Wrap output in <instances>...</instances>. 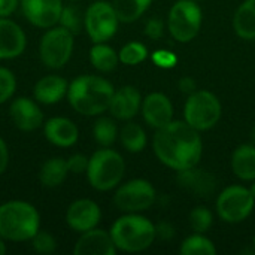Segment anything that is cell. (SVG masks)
<instances>
[{
    "label": "cell",
    "mask_w": 255,
    "mask_h": 255,
    "mask_svg": "<svg viewBox=\"0 0 255 255\" xmlns=\"http://www.w3.org/2000/svg\"><path fill=\"white\" fill-rule=\"evenodd\" d=\"M152 149L160 163L179 172L199 164L203 154V142L199 131L185 120H172L155 130Z\"/></svg>",
    "instance_id": "obj_1"
},
{
    "label": "cell",
    "mask_w": 255,
    "mask_h": 255,
    "mask_svg": "<svg viewBox=\"0 0 255 255\" xmlns=\"http://www.w3.org/2000/svg\"><path fill=\"white\" fill-rule=\"evenodd\" d=\"M114 93L115 88L108 79L96 75H81L69 84L66 97L75 112L97 117L109 111Z\"/></svg>",
    "instance_id": "obj_2"
},
{
    "label": "cell",
    "mask_w": 255,
    "mask_h": 255,
    "mask_svg": "<svg viewBox=\"0 0 255 255\" xmlns=\"http://www.w3.org/2000/svg\"><path fill=\"white\" fill-rule=\"evenodd\" d=\"M40 230L37 209L24 200H9L0 205V238L10 242H30Z\"/></svg>",
    "instance_id": "obj_3"
},
{
    "label": "cell",
    "mask_w": 255,
    "mask_h": 255,
    "mask_svg": "<svg viewBox=\"0 0 255 255\" xmlns=\"http://www.w3.org/2000/svg\"><path fill=\"white\" fill-rule=\"evenodd\" d=\"M111 236L118 251L142 253L157 239L155 226L139 214L120 217L111 227Z\"/></svg>",
    "instance_id": "obj_4"
},
{
    "label": "cell",
    "mask_w": 255,
    "mask_h": 255,
    "mask_svg": "<svg viewBox=\"0 0 255 255\" xmlns=\"http://www.w3.org/2000/svg\"><path fill=\"white\" fill-rule=\"evenodd\" d=\"M126 173V163L120 152L111 148H100L88 160L87 179L97 191L117 188Z\"/></svg>",
    "instance_id": "obj_5"
},
{
    "label": "cell",
    "mask_w": 255,
    "mask_h": 255,
    "mask_svg": "<svg viewBox=\"0 0 255 255\" xmlns=\"http://www.w3.org/2000/svg\"><path fill=\"white\" fill-rule=\"evenodd\" d=\"M223 106L220 99L206 90H197L188 96L184 106V120L197 131L215 127L221 118Z\"/></svg>",
    "instance_id": "obj_6"
},
{
    "label": "cell",
    "mask_w": 255,
    "mask_h": 255,
    "mask_svg": "<svg viewBox=\"0 0 255 255\" xmlns=\"http://www.w3.org/2000/svg\"><path fill=\"white\" fill-rule=\"evenodd\" d=\"M73 33L63 25L49 27L39 43V57L40 61L49 69H61L64 67L72 54H73Z\"/></svg>",
    "instance_id": "obj_7"
},
{
    "label": "cell",
    "mask_w": 255,
    "mask_h": 255,
    "mask_svg": "<svg viewBox=\"0 0 255 255\" xmlns=\"http://www.w3.org/2000/svg\"><path fill=\"white\" fill-rule=\"evenodd\" d=\"M203 13L194 0H178L169 10L167 28L178 42H191L200 31Z\"/></svg>",
    "instance_id": "obj_8"
},
{
    "label": "cell",
    "mask_w": 255,
    "mask_h": 255,
    "mask_svg": "<svg viewBox=\"0 0 255 255\" xmlns=\"http://www.w3.org/2000/svg\"><path fill=\"white\" fill-rule=\"evenodd\" d=\"M120 18L112 3L99 0L88 6L84 13V28L88 37L94 42H108L118 31Z\"/></svg>",
    "instance_id": "obj_9"
},
{
    "label": "cell",
    "mask_w": 255,
    "mask_h": 255,
    "mask_svg": "<svg viewBox=\"0 0 255 255\" xmlns=\"http://www.w3.org/2000/svg\"><path fill=\"white\" fill-rule=\"evenodd\" d=\"M254 205L255 199L250 188L242 185H232L220 193L217 199V214L224 223L238 224L251 215Z\"/></svg>",
    "instance_id": "obj_10"
},
{
    "label": "cell",
    "mask_w": 255,
    "mask_h": 255,
    "mask_svg": "<svg viewBox=\"0 0 255 255\" xmlns=\"http://www.w3.org/2000/svg\"><path fill=\"white\" fill-rule=\"evenodd\" d=\"M157 200L152 184L146 179H131L120 185L114 194L115 206L127 214H137L149 209Z\"/></svg>",
    "instance_id": "obj_11"
},
{
    "label": "cell",
    "mask_w": 255,
    "mask_h": 255,
    "mask_svg": "<svg viewBox=\"0 0 255 255\" xmlns=\"http://www.w3.org/2000/svg\"><path fill=\"white\" fill-rule=\"evenodd\" d=\"M25 19L39 28H49L60 22L63 0H19Z\"/></svg>",
    "instance_id": "obj_12"
},
{
    "label": "cell",
    "mask_w": 255,
    "mask_h": 255,
    "mask_svg": "<svg viewBox=\"0 0 255 255\" xmlns=\"http://www.w3.org/2000/svg\"><path fill=\"white\" fill-rule=\"evenodd\" d=\"M102 220L99 205L91 199H78L66 211V224L76 233L96 229Z\"/></svg>",
    "instance_id": "obj_13"
},
{
    "label": "cell",
    "mask_w": 255,
    "mask_h": 255,
    "mask_svg": "<svg viewBox=\"0 0 255 255\" xmlns=\"http://www.w3.org/2000/svg\"><path fill=\"white\" fill-rule=\"evenodd\" d=\"M9 117L21 131H33L43 126L45 117L37 102L30 97H18L9 106Z\"/></svg>",
    "instance_id": "obj_14"
},
{
    "label": "cell",
    "mask_w": 255,
    "mask_h": 255,
    "mask_svg": "<svg viewBox=\"0 0 255 255\" xmlns=\"http://www.w3.org/2000/svg\"><path fill=\"white\" fill-rule=\"evenodd\" d=\"M140 111L145 123L155 130L173 120V105L163 93H151L142 99Z\"/></svg>",
    "instance_id": "obj_15"
},
{
    "label": "cell",
    "mask_w": 255,
    "mask_h": 255,
    "mask_svg": "<svg viewBox=\"0 0 255 255\" xmlns=\"http://www.w3.org/2000/svg\"><path fill=\"white\" fill-rule=\"evenodd\" d=\"M117 251L111 233L97 227L81 233L73 248L75 255H115Z\"/></svg>",
    "instance_id": "obj_16"
},
{
    "label": "cell",
    "mask_w": 255,
    "mask_h": 255,
    "mask_svg": "<svg viewBox=\"0 0 255 255\" xmlns=\"http://www.w3.org/2000/svg\"><path fill=\"white\" fill-rule=\"evenodd\" d=\"M140 106H142V96L139 90L133 85H124L115 90L109 105V112L115 120L130 121L137 115Z\"/></svg>",
    "instance_id": "obj_17"
},
{
    "label": "cell",
    "mask_w": 255,
    "mask_h": 255,
    "mask_svg": "<svg viewBox=\"0 0 255 255\" xmlns=\"http://www.w3.org/2000/svg\"><path fill=\"white\" fill-rule=\"evenodd\" d=\"M27 46L24 30L9 18H0V60L19 57Z\"/></svg>",
    "instance_id": "obj_18"
},
{
    "label": "cell",
    "mask_w": 255,
    "mask_h": 255,
    "mask_svg": "<svg viewBox=\"0 0 255 255\" xmlns=\"http://www.w3.org/2000/svg\"><path fill=\"white\" fill-rule=\"evenodd\" d=\"M43 134L46 140L58 148H70L79 139L76 124L64 117H52L43 123Z\"/></svg>",
    "instance_id": "obj_19"
},
{
    "label": "cell",
    "mask_w": 255,
    "mask_h": 255,
    "mask_svg": "<svg viewBox=\"0 0 255 255\" xmlns=\"http://www.w3.org/2000/svg\"><path fill=\"white\" fill-rule=\"evenodd\" d=\"M178 184L181 188L190 191L194 196L209 197L215 191L217 179L211 172H206L203 169H197L194 166V167L178 172Z\"/></svg>",
    "instance_id": "obj_20"
},
{
    "label": "cell",
    "mask_w": 255,
    "mask_h": 255,
    "mask_svg": "<svg viewBox=\"0 0 255 255\" xmlns=\"http://www.w3.org/2000/svg\"><path fill=\"white\" fill-rule=\"evenodd\" d=\"M69 82L58 75H46L40 78L33 88V97L42 105H55L67 96Z\"/></svg>",
    "instance_id": "obj_21"
},
{
    "label": "cell",
    "mask_w": 255,
    "mask_h": 255,
    "mask_svg": "<svg viewBox=\"0 0 255 255\" xmlns=\"http://www.w3.org/2000/svg\"><path fill=\"white\" fill-rule=\"evenodd\" d=\"M232 170L241 181L255 179V145H239L232 154Z\"/></svg>",
    "instance_id": "obj_22"
},
{
    "label": "cell",
    "mask_w": 255,
    "mask_h": 255,
    "mask_svg": "<svg viewBox=\"0 0 255 255\" xmlns=\"http://www.w3.org/2000/svg\"><path fill=\"white\" fill-rule=\"evenodd\" d=\"M69 175L67 163L61 157H52L46 160L39 172V181L46 188H57L60 187Z\"/></svg>",
    "instance_id": "obj_23"
},
{
    "label": "cell",
    "mask_w": 255,
    "mask_h": 255,
    "mask_svg": "<svg viewBox=\"0 0 255 255\" xmlns=\"http://www.w3.org/2000/svg\"><path fill=\"white\" fill-rule=\"evenodd\" d=\"M233 27L239 37L255 39V0H245L233 16Z\"/></svg>",
    "instance_id": "obj_24"
},
{
    "label": "cell",
    "mask_w": 255,
    "mask_h": 255,
    "mask_svg": "<svg viewBox=\"0 0 255 255\" xmlns=\"http://www.w3.org/2000/svg\"><path fill=\"white\" fill-rule=\"evenodd\" d=\"M118 61H120L118 52L106 42L94 43L90 49V63L99 72L103 73L112 72L118 66Z\"/></svg>",
    "instance_id": "obj_25"
},
{
    "label": "cell",
    "mask_w": 255,
    "mask_h": 255,
    "mask_svg": "<svg viewBox=\"0 0 255 255\" xmlns=\"http://www.w3.org/2000/svg\"><path fill=\"white\" fill-rule=\"evenodd\" d=\"M118 137L124 149L133 154L142 152L146 146V133L143 127L137 123H133L131 120L123 126V128L118 133Z\"/></svg>",
    "instance_id": "obj_26"
},
{
    "label": "cell",
    "mask_w": 255,
    "mask_h": 255,
    "mask_svg": "<svg viewBox=\"0 0 255 255\" xmlns=\"http://www.w3.org/2000/svg\"><path fill=\"white\" fill-rule=\"evenodd\" d=\"M152 0H114L112 6L121 22H134L151 6Z\"/></svg>",
    "instance_id": "obj_27"
},
{
    "label": "cell",
    "mask_w": 255,
    "mask_h": 255,
    "mask_svg": "<svg viewBox=\"0 0 255 255\" xmlns=\"http://www.w3.org/2000/svg\"><path fill=\"white\" fill-rule=\"evenodd\" d=\"M93 137L102 148H109L118 137V127L112 118L102 117L93 126Z\"/></svg>",
    "instance_id": "obj_28"
},
{
    "label": "cell",
    "mask_w": 255,
    "mask_h": 255,
    "mask_svg": "<svg viewBox=\"0 0 255 255\" xmlns=\"http://www.w3.org/2000/svg\"><path fill=\"white\" fill-rule=\"evenodd\" d=\"M179 253L182 255H215L217 248L211 239L203 236V233H194L181 244Z\"/></svg>",
    "instance_id": "obj_29"
},
{
    "label": "cell",
    "mask_w": 255,
    "mask_h": 255,
    "mask_svg": "<svg viewBox=\"0 0 255 255\" xmlns=\"http://www.w3.org/2000/svg\"><path fill=\"white\" fill-rule=\"evenodd\" d=\"M118 57L126 66H137L148 58V48L142 42H128L120 49Z\"/></svg>",
    "instance_id": "obj_30"
},
{
    "label": "cell",
    "mask_w": 255,
    "mask_h": 255,
    "mask_svg": "<svg viewBox=\"0 0 255 255\" xmlns=\"http://www.w3.org/2000/svg\"><path fill=\"white\" fill-rule=\"evenodd\" d=\"M214 223L212 212L205 206H197L190 212V226L194 233H205Z\"/></svg>",
    "instance_id": "obj_31"
},
{
    "label": "cell",
    "mask_w": 255,
    "mask_h": 255,
    "mask_svg": "<svg viewBox=\"0 0 255 255\" xmlns=\"http://www.w3.org/2000/svg\"><path fill=\"white\" fill-rule=\"evenodd\" d=\"M31 248L37 253V254H52L57 250V241L55 238L46 232V230H39L30 241Z\"/></svg>",
    "instance_id": "obj_32"
},
{
    "label": "cell",
    "mask_w": 255,
    "mask_h": 255,
    "mask_svg": "<svg viewBox=\"0 0 255 255\" xmlns=\"http://www.w3.org/2000/svg\"><path fill=\"white\" fill-rule=\"evenodd\" d=\"M16 90V78L12 70L0 66V105L10 100Z\"/></svg>",
    "instance_id": "obj_33"
},
{
    "label": "cell",
    "mask_w": 255,
    "mask_h": 255,
    "mask_svg": "<svg viewBox=\"0 0 255 255\" xmlns=\"http://www.w3.org/2000/svg\"><path fill=\"white\" fill-rule=\"evenodd\" d=\"M82 24H84V16H81V13L78 12V9L75 6H64L63 7L60 25H63L64 28L70 30L75 34L79 31Z\"/></svg>",
    "instance_id": "obj_34"
},
{
    "label": "cell",
    "mask_w": 255,
    "mask_h": 255,
    "mask_svg": "<svg viewBox=\"0 0 255 255\" xmlns=\"http://www.w3.org/2000/svg\"><path fill=\"white\" fill-rule=\"evenodd\" d=\"M151 60L160 69H172L178 63V57L172 51H167V49H157V51H154L152 55H151Z\"/></svg>",
    "instance_id": "obj_35"
},
{
    "label": "cell",
    "mask_w": 255,
    "mask_h": 255,
    "mask_svg": "<svg viewBox=\"0 0 255 255\" xmlns=\"http://www.w3.org/2000/svg\"><path fill=\"white\" fill-rule=\"evenodd\" d=\"M88 160H90V158H88L87 155H84V154H72V155L66 160L69 173H73V175L87 173Z\"/></svg>",
    "instance_id": "obj_36"
},
{
    "label": "cell",
    "mask_w": 255,
    "mask_h": 255,
    "mask_svg": "<svg viewBox=\"0 0 255 255\" xmlns=\"http://www.w3.org/2000/svg\"><path fill=\"white\" fill-rule=\"evenodd\" d=\"M143 33L149 39L157 40V39H160L164 34V22L160 18H151V19L146 21Z\"/></svg>",
    "instance_id": "obj_37"
},
{
    "label": "cell",
    "mask_w": 255,
    "mask_h": 255,
    "mask_svg": "<svg viewBox=\"0 0 255 255\" xmlns=\"http://www.w3.org/2000/svg\"><path fill=\"white\" fill-rule=\"evenodd\" d=\"M155 235L161 241H170L175 238V227L167 221H161L155 226Z\"/></svg>",
    "instance_id": "obj_38"
},
{
    "label": "cell",
    "mask_w": 255,
    "mask_h": 255,
    "mask_svg": "<svg viewBox=\"0 0 255 255\" xmlns=\"http://www.w3.org/2000/svg\"><path fill=\"white\" fill-rule=\"evenodd\" d=\"M18 6H19V0H0V18L10 16Z\"/></svg>",
    "instance_id": "obj_39"
},
{
    "label": "cell",
    "mask_w": 255,
    "mask_h": 255,
    "mask_svg": "<svg viewBox=\"0 0 255 255\" xmlns=\"http://www.w3.org/2000/svg\"><path fill=\"white\" fill-rule=\"evenodd\" d=\"M178 87H179L181 93L188 94V96L193 94L194 91H197V82H196L191 76H184V78H181L179 82H178Z\"/></svg>",
    "instance_id": "obj_40"
},
{
    "label": "cell",
    "mask_w": 255,
    "mask_h": 255,
    "mask_svg": "<svg viewBox=\"0 0 255 255\" xmlns=\"http://www.w3.org/2000/svg\"><path fill=\"white\" fill-rule=\"evenodd\" d=\"M7 166H9V148L6 142L0 137V175L6 172Z\"/></svg>",
    "instance_id": "obj_41"
},
{
    "label": "cell",
    "mask_w": 255,
    "mask_h": 255,
    "mask_svg": "<svg viewBox=\"0 0 255 255\" xmlns=\"http://www.w3.org/2000/svg\"><path fill=\"white\" fill-rule=\"evenodd\" d=\"M6 251H7V248H6L4 239H1V238H0V255H4L6 254Z\"/></svg>",
    "instance_id": "obj_42"
},
{
    "label": "cell",
    "mask_w": 255,
    "mask_h": 255,
    "mask_svg": "<svg viewBox=\"0 0 255 255\" xmlns=\"http://www.w3.org/2000/svg\"><path fill=\"white\" fill-rule=\"evenodd\" d=\"M250 191H251V194H253V197L255 199V179L253 181V184H251V187H250Z\"/></svg>",
    "instance_id": "obj_43"
},
{
    "label": "cell",
    "mask_w": 255,
    "mask_h": 255,
    "mask_svg": "<svg viewBox=\"0 0 255 255\" xmlns=\"http://www.w3.org/2000/svg\"><path fill=\"white\" fill-rule=\"evenodd\" d=\"M251 142L255 145V124L254 127H253V130H251Z\"/></svg>",
    "instance_id": "obj_44"
},
{
    "label": "cell",
    "mask_w": 255,
    "mask_h": 255,
    "mask_svg": "<svg viewBox=\"0 0 255 255\" xmlns=\"http://www.w3.org/2000/svg\"><path fill=\"white\" fill-rule=\"evenodd\" d=\"M254 247H255V236H254Z\"/></svg>",
    "instance_id": "obj_45"
},
{
    "label": "cell",
    "mask_w": 255,
    "mask_h": 255,
    "mask_svg": "<svg viewBox=\"0 0 255 255\" xmlns=\"http://www.w3.org/2000/svg\"><path fill=\"white\" fill-rule=\"evenodd\" d=\"M194 1H199V0H194Z\"/></svg>",
    "instance_id": "obj_46"
}]
</instances>
